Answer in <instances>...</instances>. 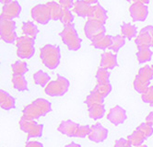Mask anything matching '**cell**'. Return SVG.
<instances>
[{"instance_id":"28","label":"cell","mask_w":153,"mask_h":147,"mask_svg":"<svg viewBox=\"0 0 153 147\" xmlns=\"http://www.w3.org/2000/svg\"><path fill=\"white\" fill-rule=\"evenodd\" d=\"M152 55L153 52L150 48H139L137 52V59L139 64H145L151 60Z\"/></svg>"},{"instance_id":"32","label":"cell","mask_w":153,"mask_h":147,"mask_svg":"<svg viewBox=\"0 0 153 147\" xmlns=\"http://www.w3.org/2000/svg\"><path fill=\"white\" fill-rule=\"evenodd\" d=\"M11 69H12L13 74H16V75H23L29 70L27 63L26 62H23V61H16L11 65Z\"/></svg>"},{"instance_id":"37","label":"cell","mask_w":153,"mask_h":147,"mask_svg":"<svg viewBox=\"0 0 153 147\" xmlns=\"http://www.w3.org/2000/svg\"><path fill=\"white\" fill-rule=\"evenodd\" d=\"M91 131V126L89 125H79L76 133V138H85L86 136H89V133Z\"/></svg>"},{"instance_id":"43","label":"cell","mask_w":153,"mask_h":147,"mask_svg":"<svg viewBox=\"0 0 153 147\" xmlns=\"http://www.w3.org/2000/svg\"><path fill=\"white\" fill-rule=\"evenodd\" d=\"M65 147H81V145H80V144H79V143H76L72 142V143H70L67 144Z\"/></svg>"},{"instance_id":"41","label":"cell","mask_w":153,"mask_h":147,"mask_svg":"<svg viewBox=\"0 0 153 147\" xmlns=\"http://www.w3.org/2000/svg\"><path fill=\"white\" fill-rule=\"evenodd\" d=\"M25 147H43V144L37 141H29Z\"/></svg>"},{"instance_id":"7","label":"cell","mask_w":153,"mask_h":147,"mask_svg":"<svg viewBox=\"0 0 153 147\" xmlns=\"http://www.w3.org/2000/svg\"><path fill=\"white\" fill-rule=\"evenodd\" d=\"M0 38L7 43L16 42L19 38L16 33V22L0 18Z\"/></svg>"},{"instance_id":"11","label":"cell","mask_w":153,"mask_h":147,"mask_svg":"<svg viewBox=\"0 0 153 147\" xmlns=\"http://www.w3.org/2000/svg\"><path fill=\"white\" fill-rule=\"evenodd\" d=\"M130 16L134 21H145L149 15V7L146 5L140 4L136 0L129 7Z\"/></svg>"},{"instance_id":"39","label":"cell","mask_w":153,"mask_h":147,"mask_svg":"<svg viewBox=\"0 0 153 147\" xmlns=\"http://www.w3.org/2000/svg\"><path fill=\"white\" fill-rule=\"evenodd\" d=\"M58 3L64 10H70L74 6V2L72 0H60Z\"/></svg>"},{"instance_id":"34","label":"cell","mask_w":153,"mask_h":147,"mask_svg":"<svg viewBox=\"0 0 153 147\" xmlns=\"http://www.w3.org/2000/svg\"><path fill=\"white\" fill-rule=\"evenodd\" d=\"M59 20L61 21V23L64 25V27H67V26H69V25L73 24L74 15L71 12V10H64L63 9V12H62L61 18H60Z\"/></svg>"},{"instance_id":"18","label":"cell","mask_w":153,"mask_h":147,"mask_svg":"<svg viewBox=\"0 0 153 147\" xmlns=\"http://www.w3.org/2000/svg\"><path fill=\"white\" fill-rule=\"evenodd\" d=\"M112 35H102L99 36L91 41L92 46L98 50H106L111 47L112 44Z\"/></svg>"},{"instance_id":"15","label":"cell","mask_w":153,"mask_h":147,"mask_svg":"<svg viewBox=\"0 0 153 147\" xmlns=\"http://www.w3.org/2000/svg\"><path fill=\"white\" fill-rule=\"evenodd\" d=\"M88 19L94 20L96 22H99V23H101V24L105 25L106 21L108 19L107 11L99 3L94 5V6H91L89 16H88Z\"/></svg>"},{"instance_id":"26","label":"cell","mask_w":153,"mask_h":147,"mask_svg":"<svg viewBox=\"0 0 153 147\" xmlns=\"http://www.w3.org/2000/svg\"><path fill=\"white\" fill-rule=\"evenodd\" d=\"M121 32L122 35L126 38L128 39L129 41L132 40L133 38L136 39L137 34V30L135 25L130 24V23H124L121 26Z\"/></svg>"},{"instance_id":"22","label":"cell","mask_w":153,"mask_h":147,"mask_svg":"<svg viewBox=\"0 0 153 147\" xmlns=\"http://www.w3.org/2000/svg\"><path fill=\"white\" fill-rule=\"evenodd\" d=\"M105 106L104 104H100V105H95L91 108H88V112H89V116L91 119L97 120L103 118L105 115Z\"/></svg>"},{"instance_id":"29","label":"cell","mask_w":153,"mask_h":147,"mask_svg":"<svg viewBox=\"0 0 153 147\" xmlns=\"http://www.w3.org/2000/svg\"><path fill=\"white\" fill-rule=\"evenodd\" d=\"M127 139L130 142V143L132 144V146H134V147H137V146L142 145L144 143V141L146 140L144 135L142 134L137 129H136L132 133H131Z\"/></svg>"},{"instance_id":"27","label":"cell","mask_w":153,"mask_h":147,"mask_svg":"<svg viewBox=\"0 0 153 147\" xmlns=\"http://www.w3.org/2000/svg\"><path fill=\"white\" fill-rule=\"evenodd\" d=\"M50 80H51L50 75L47 73L43 72L42 70L37 71L33 75V81H34V83L36 85H38V86H42V87H45L49 84Z\"/></svg>"},{"instance_id":"45","label":"cell","mask_w":153,"mask_h":147,"mask_svg":"<svg viewBox=\"0 0 153 147\" xmlns=\"http://www.w3.org/2000/svg\"><path fill=\"white\" fill-rule=\"evenodd\" d=\"M149 105H150V106H151V107H152V108H153V102H152V103H151V104H149Z\"/></svg>"},{"instance_id":"12","label":"cell","mask_w":153,"mask_h":147,"mask_svg":"<svg viewBox=\"0 0 153 147\" xmlns=\"http://www.w3.org/2000/svg\"><path fill=\"white\" fill-rule=\"evenodd\" d=\"M20 12L21 7L19 3L17 1H9V3L3 6L2 11L0 13V18L7 20H13L19 16Z\"/></svg>"},{"instance_id":"9","label":"cell","mask_w":153,"mask_h":147,"mask_svg":"<svg viewBox=\"0 0 153 147\" xmlns=\"http://www.w3.org/2000/svg\"><path fill=\"white\" fill-rule=\"evenodd\" d=\"M84 33L87 38L92 41L99 36L105 35L106 28L103 24H101L99 22L88 19L84 26Z\"/></svg>"},{"instance_id":"36","label":"cell","mask_w":153,"mask_h":147,"mask_svg":"<svg viewBox=\"0 0 153 147\" xmlns=\"http://www.w3.org/2000/svg\"><path fill=\"white\" fill-rule=\"evenodd\" d=\"M142 101L145 103L151 104L153 102V86H150L146 91L141 95Z\"/></svg>"},{"instance_id":"8","label":"cell","mask_w":153,"mask_h":147,"mask_svg":"<svg viewBox=\"0 0 153 147\" xmlns=\"http://www.w3.org/2000/svg\"><path fill=\"white\" fill-rule=\"evenodd\" d=\"M137 49L153 47V26L148 25L142 29L135 39Z\"/></svg>"},{"instance_id":"30","label":"cell","mask_w":153,"mask_h":147,"mask_svg":"<svg viewBox=\"0 0 153 147\" xmlns=\"http://www.w3.org/2000/svg\"><path fill=\"white\" fill-rule=\"evenodd\" d=\"M125 44H126V38L123 35L118 34L116 36H113L112 37V44H111V47L109 48V50H111L112 52L116 53L117 52H119V50L121 49Z\"/></svg>"},{"instance_id":"31","label":"cell","mask_w":153,"mask_h":147,"mask_svg":"<svg viewBox=\"0 0 153 147\" xmlns=\"http://www.w3.org/2000/svg\"><path fill=\"white\" fill-rule=\"evenodd\" d=\"M93 90H95L96 92L101 94L102 97L106 98L109 94L112 92L113 86L110 84V82L109 83H97V85L95 86Z\"/></svg>"},{"instance_id":"38","label":"cell","mask_w":153,"mask_h":147,"mask_svg":"<svg viewBox=\"0 0 153 147\" xmlns=\"http://www.w3.org/2000/svg\"><path fill=\"white\" fill-rule=\"evenodd\" d=\"M114 147H132V144L130 143L128 139L126 138H120L115 141Z\"/></svg>"},{"instance_id":"20","label":"cell","mask_w":153,"mask_h":147,"mask_svg":"<svg viewBox=\"0 0 153 147\" xmlns=\"http://www.w3.org/2000/svg\"><path fill=\"white\" fill-rule=\"evenodd\" d=\"M21 30H22L24 36H27L30 39H33V40H35V38L38 35V32H39L38 27L31 21L24 22L22 24V27H21Z\"/></svg>"},{"instance_id":"17","label":"cell","mask_w":153,"mask_h":147,"mask_svg":"<svg viewBox=\"0 0 153 147\" xmlns=\"http://www.w3.org/2000/svg\"><path fill=\"white\" fill-rule=\"evenodd\" d=\"M79 127V123H76L71 120H67L62 121L59 124L58 131L68 137H76V133Z\"/></svg>"},{"instance_id":"6","label":"cell","mask_w":153,"mask_h":147,"mask_svg":"<svg viewBox=\"0 0 153 147\" xmlns=\"http://www.w3.org/2000/svg\"><path fill=\"white\" fill-rule=\"evenodd\" d=\"M19 128L28 134V139L40 138L43 132V125L37 123L35 120H30L27 117L21 116L19 120Z\"/></svg>"},{"instance_id":"33","label":"cell","mask_w":153,"mask_h":147,"mask_svg":"<svg viewBox=\"0 0 153 147\" xmlns=\"http://www.w3.org/2000/svg\"><path fill=\"white\" fill-rule=\"evenodd\" d=\"M111 73L107 69L100 68L96 72V80L97 83H109V79H110Z\"/></svg>"},{"instance_id":"35","label":"cell","mask_w":153,"mask_h":147,"mask_svg":"<svg viewBox=\"0 0 153 147\" xmlns=\"http://www.w3.org/2000/svg\"><path fill=\"white\" fill-rule=\"evenodd\" d=\"M142 134L144 135V137L146 138V140L148 138H149L151 135L153 134V127L150 126L149 124H148L147 122H143L141 123L140 125L137 128Z\"/></svg>"},{"instance_id":"19","label":"cell","mask_w":153,"mask_h":147,"mask_svg":"<svg viewBox=\"0 0 153 147\" xmlns=\"http://www.w3.org/2000/svg\"><path fill=\"white\" fill-rule=\"evenodd\" d=\"M91 6H90V5H88L86 3L85 0H84V1H83V0H78V1L74 2L73 10L79 17L88 18L90 10H91Z\"/></svg>"},{"instance_id":"24","label":"cell","mask_w":153,"mask_h":147,"mask_svg":"<svg viewBox=\"0 0 153 147\" xmlns=\"http://www.w3.org/2000/svg\"><path fill=\"white\" fill-rule=\"evenodd\" d=\"M136 77L140 79V80H142V81L150 83V81L153 79L152 66L151 65H145L143 67H141L138 71V73H137V75H136Z\"/></svg>"},{"instance_id":"44","label":"cell","mask_w":153,"mask_h":147,"mask_svg":"<svg viewBox=\"0 0 153 147\" xmlns=\"http://www.w3.org/2000/svg\"><path fill=\"white\" fill-rule=\"evenodd\" d=\"M137 147H149V146H147V145H144V144H142V145H140V146H137Z\"/></svg>"},{"instance_id":"13","label":"cell","mask_w":153,"mask_h":147,"mask_svg":"<svg viewBox=\"0 0 153 147\" xmlns=\"http://www.w3.org/2000/svg\"><path fill=\"white\" fill-rule=\"evenodd\" d=\"M126 119H127L126 110L121 106L118 105L110 109L107 115V120L115 126L124 123Z\"/></svg>"},{"instance_id":"40","label":"cell","mask_w":153,"mask_h":147,"mask_svg":"<svg viewBox=\"0 0 153 147\" xmlns=\"http://www.w3.org/2000/svg\"><path fill=\"white\" fill-rule=\"evenodd\" d=\"M9 97H10V95L7 92L4 91V90H2V89H0V107L6 102Z\"/></svg>"},{"instance_id":"2","label":"cell","mask_w":153,"mask_h":147,"mask_svg":"<svg viewBox=\"0 0 153 147\" xmlns=\"http://www.w3.org/2000/svg\"><path fill=\"white\" fill-rule=\"evenodd\" d=\"M40 58L48 69H56L61 61V51L59 46L53 44L45 45L40 50Z\"/></svg>"},{"instance_id":"23","label":"cell","mask_w":153,"mask_h":147,"mask_svg":"<svg viewBox=\"0 0 153 147\" xmlns=\"http://www.w3.org/2000/svg\"><path fill=\"white\" fill-rule=\"evenodd\" d=\"M12 84L13 86L18 91H25L28 89V82L23 75H12Z\"/></svg>"},{"instance_id":"46","label":"cell","mask_w":153,"mask_h":147,"mask_svg":"<svg viewBox=\"0 0 153 147\" xmlns=\"http://www.w3.org/2000/svg\"><path fill=\"white\" fill-rule=\"evenodd\" d=\"M152 69H153V65H152Z\"/></svg>"},{"instance_id":"25","label":"cell","mask_w":153,"mask_h":147,"mask_svg":"<svg viewBox=\"0 0 153 147\" xmlns=\"http://www.w3.org/2000/svg\"><path fill=\"white\" fill-rule=\"evenodd\" d=\"M46 5H47V7L49 8L51 19H53V20L60 19L62 12H63V8L61 7L59 3L58 2H54V1H51V2L46 3Z\"/></svg>"},{"instance_id":"21","label":"cell","mask_w":153,"mask_h":147,"mask_svg":"<svg viewBox=\"0 0 153 147\" xmlns=\"http://www.w3.org/2000/svg\"><path fill=\"white\" fill-rule=\"evenodd\" d=\"M104 98H105L102 97L101 94L96 92L95 90H92V91L88 95V97H87V98L85 100V103H86L87 107L91 108V107L95 106V105L103 104Z\"/></svg>"},{"instance_id":"14","label":"cell","mask_w":153,"mask_h":147,"mask_svg":"<svg viewBox=\"0 0 153 147\" xmlns=\"http://www.w3.org/2000/svg\"><path fill=\"white\" fill-rule=\"evenodd\" d=\"M108 130L103 127L101 123H96L91 126V131L89 133V139L96 143H102L108 137Z\"/></svg>"},{"instance_id":"5","label":"cell","mask_w":153,"mask_h":147,"mask_svg":"<svg viewBox=\"0 0 153 147\" xmlns=\"http://www.w3.org/2000/svg\"><path fill=\"white\" fill-rule=\"evenodd\" d=\"M35 40L27 36H20L16 41L17 54L21 59H30L35 52Z\"/></svg>"},{"instance_id":"10","label":"cell","mask_w":153,"mask_h":147,"mask_svg":"<svg viewBox=\"0 0 153 147\" xmlns=\"http://www.w3.org/2000/svg\"><path fill=\"white\" fill-rule=\"evenodd\" d=\"M30 15L34 21L42 25H46L51 20L49 8L46 4H39L34 6L30 10Z\"/></svg>"},{"instance_id":"3","label":"cell","mask_w":153,"mask_h":147,"mask_svg":"<svg viewBox=\"0 0 153 147\" xmlns=\"http://www.w3.org/2000/svg\"><path fill=\"white\" fill-rule=\"evenodd\" d=\"M60 37L64 44L70 51H79L81 47L82 40L79 36L74 24L64 27L63 30L60 32Z\"/></svg>"},{"instance_id":"4","label":"cell","mask_w":153,"mask_h":147,"mask_svg":"<svg viewBox=\"0 0 153 147\" xmlns=\"http://www.w3.org/2000/svg\"><path fill=\"white\" fill-rule=\"evenodd\" d=\"M70 82L68 78L62 75H57L56 80L50 81L45 86V92L50 97H62L68 91Z\"/></svg>"},{"instance_id":"1","label":"cell","mask_w":153,"mask_h":147,"mask_svg":"<svg viewBox=\"0 0 153 147\" xmlns=\"http://www.w3.org/2000/svg\"><path fill=\"white\" fill-rule=\"evenodd\" d=\"M52 110V104L45 98H37L29 105H27L22 110V116L30 120H38Z\"/></svg>"},{"instance_id":"42","label":"cell","mask_w":153,"mask_h":147,"mask_svg":"<svg viewBox=\"0 0 153 147\" xmlns=\"http://www.w3.org/2000/svg\"><path fill=\"white\" fill-rule=\"evenodd\" d=\"M146 122L153 127V111H151L149 114L146 117Z\"/></svg>"},{"instance_id":"16","label":"cell","mask_w":153,"mask_h":147,"mask_svg":"<svg viewBox=\"0 0 153 147\" xmlns=\"http://www.w3.org/2000/svg\"><path fill=\"white\" fill-rule=\"evenodd\" d=\"M117 55L113 52H104L101 56V68L112 70L117 66Z\"/></svg>"}]
</instances>
